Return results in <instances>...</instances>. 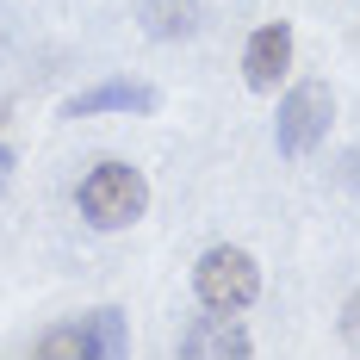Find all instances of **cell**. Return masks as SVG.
Masks as SVG:
<instances>
[{"label": "cell", "instance_id": "obj_5", "mask_svg": "<svg viewBox=\"0 0 360 360\" xmlns=\"http://www.w3.org/2000/svg\"><path fill=\"white\" fill-rule=\"evenodd\" d=\"M286 69H292V25L274 19V25H261V32L249 37V50H243V81L261 94V87H280Z\"/></svg>", "mask_w": 360, "mask_h": 360}, {"label": "cell", "instance_id": "obj_2", "mask_svg": "<svg viewBox=\"0 0 360 360\" xmlns=\"http://www.w3.org/2000/svg\"><path fill=\"white\" fill-rule=\"evenodd\" d=\"M193 292H199V304L205 311H224V317H236V311H249L255 298H261V261L249 249H212L199 255V267H193Z\"/></svg>", "mask_w": 360, "mask_h": 360}, {"label": "cell", "instance_id": "obj_3", "mask_svg": "<svg viewBox=\"0 0 360 360\" xmlns=\"http://www.w3.org/2000/svg\"><path fill=\"white\" fill-rule=\"evenodd\" d=\"M329 118H335V94H329L323 81H298L286 100H280V124H274V137H280V155H311V149L329 137Z\"/></svg>", "mask_w": 360, "mask_h": 360}, {"label": "cell", "instance_id": "obj_4", "mask_svg": "<svg viewBox=\"0 0 360 360\" xmlns=\"http://www.w3.org/2000/svg\"><path fill=\"white\" fill-rule=\"evenodd\" d=\"M162 94L149 81H94L63 100V118H94V112H155Z\"/></svg>", "mask_w": 360, "mask_h": 360}, {"label": "cell", "instance_id": "obj_12", "mask_svg": "<svg viewBox=\"0 0 360 360\" xmlns=\"http://www.w3.org/2000/svg\"><path fill=\"white\" fill-rule=\"evenodd\" d=\"M0 124H6V106H0Z\"/></svg>", "mask_w": 360, "mask_h": 360}, {"label": "cell", "instance_id": "obj_9", "mask_svg": "<svg viewBox=\"0 0 360 360\" xmlns=\"http://www.w3.org/2000/svg\"><path fill=\"white\" fill-rule=\"evenodd\" d=\"M87 329H94V342H100V354H106V360L124 354V317H118V311H94Z\"/></svg>", "mask_w": 360, "mask_h": 360}, {"label": "cell", "instance_id": "obj_10", "mask_svg": "<svg viewBox=\"0 0 360 360\" xmlns=\"http://www.w3.org/2000/svg\"><path fill=\"white\" fill-rule=\"evenodd\" d=\"M342 335H348V342H360V292L348 298V311H342Z\"/></svg>", "mask_w": 360, "mask_h": 360}, {"label": "cell", "instance_id": "obj_6", "mask_svg": "<svg viewBox=\"0 0 360 360\" xmlns=\"http://www.w3.org/2000/svg\"><path fill=\"white\" fill-rule=\"evenodd\" d=\"M243 354H255V342L224 311H217V323H199L193 335H180V360H243Z\"/></svg>", "mask_w": 360, "mask_h": 360}, {"label": "cell", "instance_id": "obj_7", "mask_svg": "<svg viewBox=\"0 0 360 360\" xmlns=\"http://www.w3.org/2000/svg\"><path fill=\"white\" fill-rule=\"evenodd\" d=\"M199 19V0H143V32L149 37H186Z\"/></svg>", "mask_w": 360, "mask_h": 360}, {"label": "cell", "instance_id": "obj_11", "mask_svg": "<svg viewBox=\"0 0 360 360\" xmlns=\"http://www.w3.org/2000/svg\"><path fill=\"white\" fill-rule=\"evenodd\" d=\"M6 174H13V149L0 143V186H6Z\"/></svg>", "mask_w": 360, "mask_h": 360}, {"label": "cell", "instance_id": "obj_1", "mask_svg": "<svg viewBox=\"0 0 360 360\" xmlns=\"http://www.w3.org/2000/svg\"><path fill=\"white\" fill-rule=\"evenodd\" d=\"M75 205L81 217L94 224V230H124V224H137L149 205V180L131 168V162H100V168H87V180L75 186Z\"/></svg>", "mask_w": 360, "mask_h": 360}, {"label": "cell", "instance_id": "obj_8", "mask_svg": "<svg viewBox=\"0 0 360 360\" xmlns=\"http://www.w3.org/2000/svg\"><path fill=\"white\" fill-rule=\"evenodd\" d=\"M37 354L44 360H100V342H94L87 323H69V329H50V335L37 342Z\"/></svg>", "mask_w": 360, "mask_h": 360}]
</instances>
